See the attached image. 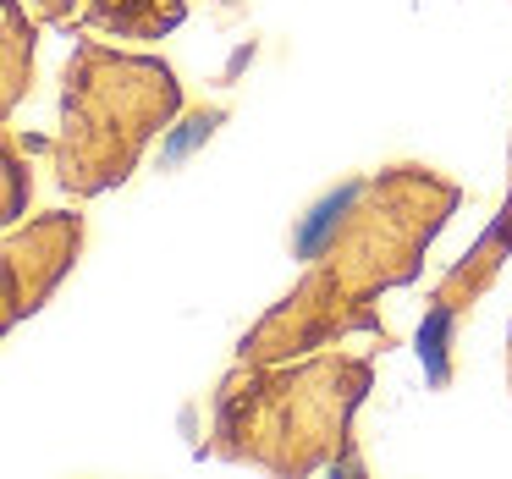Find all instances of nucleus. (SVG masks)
<instances>
[{"mask_svg":"<svg viewBox=\"0 0 512 479\" xmlns=\"http://www.w3.org/2000/svg\"><path fill=\"white\" fill-rule=\"evenodd\" d=\"M353 199H358V182H347V188H336L331 199H325L320 210H314L309 221L298 226V237H292V254H298V259H320L325 248L336 243V221H342V210H347Z\"/></svg>","mask_w":512,"mask_h":479,"instance_id":"obj_1","label":"nucleus"},{"mask_svg":"<svg viewBox=\"0 0 512 479\" xmlns=\"http://www.w3.org/2000/svg\"><path fill=\"white\" fill-rule=\"evenodd\" d=\"M199 138H210V116H199V122H188V127H182V133L166 144V160H182L193 144H199Z\"/></svg>","mask_w":512,"mask_h":479,"instance_id":"obj_2","label":"nucleus"}]
</instances>
